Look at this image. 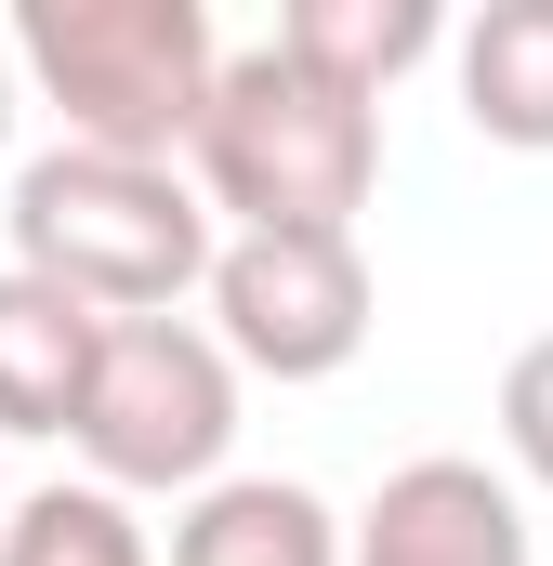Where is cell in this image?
<instances>
[{"mask_svg":"<svg viewBox=\"0 0 553 566\" xmlns=\"http://www.w3.org/2000/svg\"><path fill=\"white\" fill-rule=\"evenodd\" d=\"M185 171L211 211H238V238H356V211L383 185V106L330 93L316 66L251 40V53H225V93L185 145Z\"/></svg>","mask_w":553,"mask_h":566,"instance_id":"1","label":"cell"},{"mask_svg":"<svg viewBox=\"0 0 553 566\" xmlns=\"http://www.w3.org/2000/svg\"><path fill=\"white\" fill-rule=\"evenodd\" d=\"M0 224H13V264H27V277L80 290L93 316H171L185 290H211V264H225L198 171H158V158H93V145L27 158Z\"/></svg>","mask_w":553,"mask_h":566,"instance_id":"2","label":"cell"},{"mask_svg":"<svg viewBox=\"0 0 553 566\" xmlns=\"http://www.w3.org/2000/svg\"><path fill=\"white\" fill-rule=\"evenodd\" d=\"M13 66L40 80V106L93 158H185L211 93H225V40L198 0H27L13 13Z\"/></svg>","mask_w":553,"mask_h":566,"instance_id":"3","label":"cell"},{"mask_svg":"<svg viewBox=\"0 0 553 566\" xmlns=\"http://www.w3.org/2000/svg\"><path fill=\"white\" fill-rule=\"evenodd\" d=\"M225 448H238V356L198 316H119L93 409H80L93 488H119V501L133 488H225Z\"/></svg>","mask_w":553,"mask_h":566,"instance_id":"4","label":"cell"},{"mask_svg":"<svg viewBox=\"0 0 553 566\" xmlns=\"http://www.w3.org/2000/svg\"><path fill=\"white\" fill-rule=\"evenodd\" d=\"M211 343L264 382H330L369 343V251L356 238H225Z\"/></svg>","mask_w":553,"mask_h":566,"instance_id":"5","label":"cell"},{"mask_svg":"<svg viewBox=\"0 0 553 566\" xmlns=\"http://www.w3.org/2000/svg\"><path fill=\"white\" fill-rule=\"evenodd\" d=\"M343 566H528V501L488 474V461H396L356 514V554Z\"/></svg>","mask_w":553,"mask_h":566,"instance_id":"6","label":"cell"},{"mask_svg":"<svg viewBox=\"0 0 553 566\" xmlns=\"http://www.w3.org/2000/svg\"><path fill=\"white\" fill-rule=\"evenodd\" d=\"M106 329L119 316H93L80 290L0 264V434H80L93 369H106Z\"/></svg>","mask_w":553,"mask_h":566,"instance_id":"7","label":"cell"},{"mask_svg":"<svg viewBox=\"0 0 553 566\" xmlns=\"http://www.w3.org/2000/svg\"><path fill=\"white\" fill-rule=\"evenodd\" d=\"M343 554H356V527L290 474H225L171 527V566H343Z\"/></svg>","mask_w":553,"mask_h":566,"instance_id":"8","label":"cell"},{"mask_svg":"<svg viewBox=\"0 0 553 566\" xmlns=\"http://www.w3.org/2000/svg\"><path fill=\"white\" fill-rule=\"evenodd\" d=\"M448 66H461V119L488 145L553 158V0H488L448 40Z\"/></svg>","mask_w":553,"mask_h":566,"instance_id":"9","label":"cell"},{"mask_svg":"<svg viewBox=\"0 0 553 566\" xmlns=\"http://www.w3.org/2000/svg\"><path fill=\"white\" fill-rule=\"evenodd\" d=\"M448 40H461V27H448L435 0H290V13H276V53L316 66V80L356 93V106H383L421 53H448Z\"/></svg>","mask_w":553,"mask_h":566,"instance_id":"10","label":"cell"},{"mask_svg":"<svg viewBox=\"0 0 553 566\" xmlns=\"http://www.w3.org/2000/svg\"><path fill=\"white\" fill-rule=\"evenodd\" d=\"M0 566H158L119 488H27L0 514Z\"/></svg>","mask_w":553,"mask_h":566,"instance_id":"11","label":"cell"},{"mask_svg":"<svg viewBox=\"0 0 553 566\" xmlns=\"http://www.w3.org/2000/svg\"><path fill=\"white\" fill-rule=\"evenodd\" d=\"M501 448H514V474H528V488H553V329L501 369Z\"/></svg>","mask_w":553,"mask_h":566,"instance_id":"12","label":"cell"},{"mask_svg":"<svg viewBox=\"0 0 553 566\" xmlns=\"http://www.w3.org/2000/svg\"><path fill=\"white\" fill-rule=\"evenodd\" d=\"M0 145H13V40H0Z\"/></svg>","mask_w":553,"mask_h":566,"instance_id":"13","label":"cell"}]
</instances>
